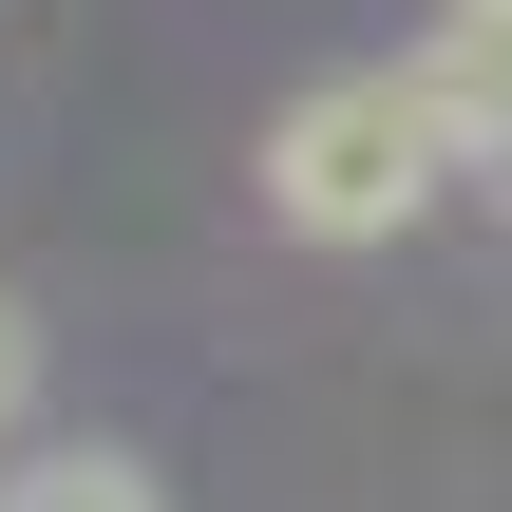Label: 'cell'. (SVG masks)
Masks as SVG:
<instances>
[{
  "instance_id": "obj_1",
  "label": "cell",
  "mask_w": 512,
  "mask_h": 512,
  "mask_svg": "<svg viewBox=\"0 0 512 512\" xmlns=\"http://www.w3.org/2000/svg\"><path fill=\"white\" fill-rule=\"evenodd\" d=\"M437 171H456V133H437L418 57H399V76H304V95L266 114V209H285L304 247H380V228H418Z\"/></svg>"
},
{
  "instance_id": "obj_2",
  "label": "cell",
  "mask_w": 512,
  "mask_h": 512,
  "mask_svg": "<svg viewBox=\"0 0 512 512\" xmlns=\"http://www.w3.org/2000/svg\"><path fill=\"white\" fill-rule=\"evenodd\" d=\"M0 512H152V475H133V456H38Z\"/></svg>"
},
{
  "instance_id": "obj_3",
  "label": "cell",
  "mask_w": 512,
  "mask_h": 512,
  "mask_svg": "<svg viewBox=\"0 0 512 512\" xmlns=\"http://www.w3.org/2000/svg\"><path fill=\"white\" fill-rule=\"evenodd\" d=\"M19 399H38V323L0 304V437H19Z\"/></svg>"
}]
</instances>
